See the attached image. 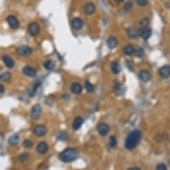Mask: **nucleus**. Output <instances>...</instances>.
<instances>
[{
	"label": "nucleus",
	"instance_id": "obj_32",
	"mask_svg": "<svg viewBox=\"0 0 170 170\" xmlns=\"http://www.w3.org/2000/svg\"><path fill=\"white\" fill-rule=\"evenodd\" d=\"M156 170H168V168H167V166H166L165 164L160 163V164H159V165L157 166Z\"/></svg>",
	"mask_w": 170,
	"mask_h": 170
},
{
	"label": "nucleus",
	"instance_id": "obj_8",
	"mask_svg": "<svg viewBox=\"0 0 170 170\" xmlns=\"http://www.w3.org/2000/svg\"><path fill=\"white\" fill-rule=\"evenodd\" d=\"M28 31L30 32V34L31 36H37L38 35L39 31H40V26L37 23V22H31L29 27H28Z\"/></svg>",
	"mask_w": 170,
	"mask_h": 170
},
{
	"label": "nucleus",
	"instance_id": "obj_3",
	"mask_svg": "<svg viewBox=\"0 0 170 170\" xmlns=\"http://www.w3.org/2000/svg\"><path fill=\"white\" fill-rule=\"evenodd\" d=\"M16 53L20 56H30L32 54V48L28 45H21L16 48Z\"/></svg>",
	"mask_w": 170,
	"mask_h": 170
},
{
	"label": "nucleus",
	"instance_id": "obj_1",
	"mask_svg": "<svg viewBox=\"0 0 170 170\" xmlns=\"http://www.w3.org/2000/svg\"><path fill=\"white\" fill-rule=\"evenodd\" d=\"M142 139V132L140 130H133L128 134V136L126 138L125 142V147L127 150H134L139 144L140 141Z\"/></svg>",
	"mask_w": 170,
	"mask_h": 170
},
{
	"label": "nucleus",
	"instance_id": "obj_21",
	"mask_svg": "<svg viewBox=\"0 0 170 170\" xmlns=\"http://www.w3.org/2000/svg\"><path fill=\"white\" fill-rule=\"evenodd\" d=\"M128 36L130 37V38H136L138 36V30H136L135 28H129L128 30Z\"/></svg>",
	"mask_w": 170,
	"mask_h": 170
},
{
	"label": "nucleus",
	"instance_id": "obj_29",
	"mask_svg": "<svg viewBox=\"0 0 170 170\" xmlns=\"http://www.w3.org/2000/svg\"><path fill=\"white\" fill-rule=\"evenodd\" d=\"M149 22H150V20H149L148 18H142V19L140 21V26H141V28L148 27V25H149Z\"/></svg>",
	"mask_w": 170,
	"mask_h": 170
},
{
	"label": "nucleus",
	"instance_id": "obj_36",
	"mask_svg": "<svg viewBox=\"0 0 170 170\" xmlns=\"http://www.w3.org/2000/svg\"><path fill=\"white\" fill-rule=\"evenodd\" d=\"M128 170H141V169H138V168H130V169H128Z\"/></svg>",
	"mask_w": 170,
	"mask_h": 170
},
{
	"label": "nucleus",
	"instance_id": "obj_38",
	"mask_svg": "<svg viewBox=\"0 0 170 170\" xmlns=\"http://www.w3.org/2000/svg\"><path fill=\"white\" fill-rule=\"evenodd\" d=\"M115 2H117V3H121V2H123L124 0H114Z\"/></svg>",
	"mask_w": 170,
	"mask_h": 170
},
{
	"label": "nucleus",
	"instance_id": "obj_28",
	"mask_svg": "<svg viewBox=\"0 0 170 170\" xmlns=\"http://www.w3.org/2000/svg\"><path fill=\"white\" fill-rule=\"evenodd\" d=\"M135 54H136L138 58H142V57L143 56V54H144L143 48H142V47H138L137 49H136V51H135Z\"/></svg>",
	"mask_w": 170,
	"mask_h": 170
},
{
	"label": "nucleus",
	"instance_id": "obj_35",
	"mask_svg": "<svg viewBox=\"0 0 170 170\" xmlns=\"http://www.w3.org/2000/svg\"><path fill=\"white\" fill-rule=\"evenodd\" d=\"M115 92L117 94H120V86L119 85H118V86H115Z\"/></svg>",
	"mask_w": 170,
	"mask_h": 170
},
{
	"label": "nucleus",
	"instance_id": "obj_22",
	"mask_svg": "<svg viewBox=\"0 0 170 170\" xmlns=\"http://www.w3.org/2000/svg\"><path fill=\"white\" fill-rule=\"evenodd\" d=\"M8 142L10 145H16L19 142V136L17 135H13L8 139Z\"/></svg>",
	"mask_w": 170,
	"mask_h": 170
},
{
	"label": "nucleus",
	"instance_id": "obj_26",
	"mask_svg": "<svg viewBox=\"0 0 170 170\" xmlns=\"http://www.w3.org/2000/svg\"><path fill=\"white\" fill-rule=\"evenodd\" d=\"M44 66H45V68L47 70H53L54 69V63L52 61L45 62V64H44Z\"/></svg>",
	"mask_w": 170,
	"mask_h": 170
},
{
	"label": "nucleus",
	"instance_id": "obj_16",
	"mask_svg": "<svg viewBox=\"0 0 170 170\" xmlns=\"http://www.w3.org/2000/svg\"><path fill=\"white\" fill-rule=\"evenodd\" d=\"M37 151L40 154H45L48 151V145H47V143L45 142H39L38 145H37Z\"/></svg>",
	"mask_w": 170,
	"mask_h": 170
},
{
	"label": "nucleus",
	"instance_id": "obj_25",
	"mask_svg": "<svg viewBox=\"0 0 170 170\" xmlns=\"http://www.w3.org/2000/svg\"><path fill=\"white\" fill-rule=\"evenodd\" d=\"M85 87H86V91H87V92H89V93L93 92V91H94V89H95L94 85H93L92 83H90L89 81H86V82L85 83Z\"/></svg>",
	"mask_w": 170,
	"mask_h": 170
},
{
	"label": "nucleus",
	"instance_id": "obj_14",
	"mask_svg": "<svg viewBox=\"0 0 170 170\" xmlns=\"http://www.w3.org/2000/svg\"><path fill=\"white\" fill-rule=\"evenodd\" d=\"M22 72L24 75L28 76V77H31V78H34L37 75V70L32 67H30V66H26L24 67L22 69Z\"/></svg>",
	"mask_w": 170,
	"mask_h": 170
},
{
	"label": "nucleus",
	"instance_id": "obj_15",
	"mask_svg": "<svg viewBox=\"0 0 170 170\" xmlns=\"http://www.w3.org/2000/svg\"><path fill=\"white\" fill-rule=\"evenodd\" d=\"M83 123H84L83 118H81V117H76L75 119H74V121H73V124H72L73 129L74 130H78L81 128V126L83 125Z\"/></svg>",
	"mask_w": 170,
	"mask_h": 170
},
{
	"label": "nucleus",
	"instance_id": "obj_5",
	"mask_svg": "<svg viewBox=\"0 0 170 170\" xmlns=\"http://www.w3.org/2000/svg\"><path fill=\"white\" fill-rule=\"evenodd\" d=\"M41 112H42V107L39 103H37L35 104L34 106L32 107V110H31V119H37L40 115H41Z\"/></svg>",
	"mask_w": 170,
	"mask_h": 170
},
{
	"label": "nucleus",
	"instance_id": "obj_11",
	"mask_svg": "<svg viewBox=\"0 0 170 170\" xmlns=\"http://www.w3.org/2000/svg\"><path fill=\"white\" fill-rule=\"evenodd\" d=\"M97 130H98V133L101 135L102 136H107L109 134V131H110V128L109 126L106 124V123H100L97 127Z\"/></svg>",
	"mask_w": 170,
	"mask_h": 170
},
{
	"label": "nucleus",
	"instance_id": "obj_6",
	"mask_svg": "<svg viewBox=\"0 0 170 170\" xmlns=\"http://www.w3.org/2000/svg\"><path fill=\"white\" fill-rule=\"evenodd\" d=\"M138 36L141 37L142 38L147 40L151 37V30L148 27H145V28H141L138 30Z\"/></svg>",
	"mask_w": 170,
	"mask_h": 170
},
{
	"label": "nucleus",
	"instance_id": "obj_2",
	"mask_svg": "<svg viewBox=\"0 0 170 170\" xmlns=\"http://www.w3.org/2000/svg\"><path fill=\"white\" fill-rule=\"evenodd\" d=\"M78 157H79V152L77 149H74V148H68L63 151L59 154V159L63 162H66V163L76 160L77 159H78Z\"/></svg>",
	"mask_w": 170,
	"mask_h": 170
},
{
	"label": "nucleus",
	"instance_id": "obj_27",
	"mask_svg": "<svg viewBox=\"0 0 170 170\" xmlns=\"http://www.w3.org/2000/svg\"><path fill=\"white\" fill-rule=\"evenodd\" d=\"M117 143H118L117 138H116L115 136H110V141H109V144H110V146L111 148H114V147H116Z\"/></svg>",
	"mask_w": 170,
	"mask_h": 170
},
{
	"label": "nucleus",
	"instance_id": "obj_30",
	"mask_svg": "<svg viewBox=\"0 0 170 170\" xmlns=\"http://www.w3.org/2000/svg\"><path fill=\"white\" fill-rule=\"evenodd\" d=\"M136 4L139 5V6H145L148 4V0H136Z\"/></svg>",
	"mask_w": 170,
	"mask_h": 170
},
{
	"label": "nucleus",
	"instance_id": "obj_24",
	"mask_svg": "<svg viewBox=\"0 0 170 170\" xmlns=\"http://www.w3.org/2000/svg\"><path fill=\"white\" fill-rule=\"evenodd\" d=\"M11 78H12L11 73H9V72H4V73L1 74L0 80H1V81H8V80H10Z\"/></svg>",
	"mask_w": 170,
	"mask_h": 170
},
{
	"label": "nucleus",
	"instance_id": "obj_9",
	"mask_svg": "<svg viewBox=\"0 0 170 170\" xmlns=\"http://www.w3.org/2000/svg\"><path fill=\"white\" fill-rule=\"evenodd\" d=\"M71 26L75 31H79L84 26V22L80 18H74L71 21Z\"/></svg>",
	"mask_w": 170,
	"mask_h": 170
},
{
	"label": "nucleus",
	"instance_id": "obj_23",
	"mask_svg": "<svg viewBox=\"0 0 170 170\" xmlns=\"http://www.w3.org/2000/svg\"><path fill=\"white\" fill-rule=\"evenodd\" d=\"M111 70L114 74H118L120 71V65L118 62H113L111 63Z\"/></svg>",
	"mask_w": 170,
	"mask_h": 170
},
{
	"label": "nucleus",
	"instance_id": "obj_31",
	"mask_svg": "<svg viewBox=\"0 0 170 170\" xmlns=\"http://www.w3.org/2000/svg\"><path fill=\"white\" fill-rule=\"evenodd\" d=\"M23 146L25 148H31L32 146V142L30 141V140H25L24 142H23Z\"/></svg>",
	"mask_w": 170,
	"mask_h": 170
},
{
	"label": "nucleus",
	"instance_id": "obj_10",
	"mask_svg": "<svg viewBox=\"0 0 170 170\" xmlns=\"http://www.w3.org/2000/svg\"><path fill=\"white\" fill-rule=\"evenodd\" d=\"M46 132H47L46 128L43 125H37L34 128V134L38 137L44 136L46 134Z\"/></svg>",
	"mask_w": 170,
	"mask_h": 170
},
{
	"label": "nucleus",
	"instance_id": "obj_20",
	"mask_svg": "<svg viewBox=\"0 0 170 170\" xmlns=\"http://www.w3.org/2000/svg\"><path fill=\"white\" fill-rule=\"evenodd\" d=\"M118 45V41L115 37H110L108 39H107V45L110 49H113L117 46Z\"/></svg>",
	"mask_w": 170,
	"mask_h": 170
},
{
	"label": "nucleus",
	"instance_id": "obj_12",
	"mask_svg": "<svg viewBox=\"0 0 170 170\" xmlns=\"http://www.w3.org/2000/svg\"><path fill=\"white\" fill-rule=\"evenodd\" d=\"M139 78H140V79H141L142 81H143V82H148V81L151 80V75L150 74V72H149L148 70L142 69V70H141L140 73H139Z\"/></svg>",
	"mask_w": 170,
	"mask_h": 170
},
{
	"label": "nucleus",
	"instance_id": "obj_13",
	"mask_svg": "<svg viewBox=\"0 0 170 170\" xmlns=\"http://www.w3.org/2000/svg\"><path fill=\"white\" fill-rule=\"evenodd\" d=\"M159 73L162 78H168L170 76V66L165 65V66L161 67L159 70Z\"/></svg>",
	"mask_w": 170,
	"mask_h": 170
},
{
	"label": "nucleus",
	"instance_id": "obj_4",
	"mask_svg": "<svg viewBox=\"0 0 170 170\" xmlns=\"http://www.w3.org/2000/svg\"><path fill=\"white\" fill-rule=\"evenodd\" d=\"M6 22H7L8 25L10 26V28L13 29V30H16V29H18L19 26H20L19 20H18L15 16H13V15H9V16L6 18Z\"/></svg>",
	"mask_w": 170,
	"mask_h": 170
},
{
	"label": "nucleus",
	"instance_id": "obj_34",
	"mask_svg": "<svg viewBox=\"0 0 170 170\" xmlns=\"http://www.w3.org/2000/svg\"><path fill=\"white\" fill-rule=\"evenodd\" d=\"M29 159V154L28 153H23L20 156V160L21 161H25Z\"/></svg>",
	"mask_w": 170,
	"mask_h": 170
},
{
	"label": "nucleus",
	"instance_id": "obj_37",
	"mask_svg": "<svg viewBox=\"0 0 170 170\" xmlns=\"http://www.w3.org/2000/svg\"><path fill=\"white\" fill-rule=\"evenodd\" d=\"M4 92V88H3V86L0 85V93H3Z\"/></svg>",
	"mask_w": 170,
	"mask_h": 170
},
{
	"label": "nucleus",
	"instance_id": "obj_17",
	"mask_svg": "<svg viewBox=\"0 0 170 170\" xmlns=\"http://www.w3.org/2000/svg\"><path fill=\"white\" fill-rule=\"evenodd\" d=\"M3 62L4 63V65L9 69H12L14 66V61L12 59V57L8 56V55H4L3 56Z\"/></svg>",
	"mask_w": 170,
	"mask_h": 170
},
{
	"label": "nucleus",
	"instance_id": "obj_39",
	"mask_svg": "<svg viewBox=\"0 0 170 170\" xmlns=\"http://www.w3.org/2000/svg\"><path fill=\"white\" fill-rule=\"evenodd\" d=\"M0 78H1V74H0Z\"/></svg>",
	"mask_w": 170,
	"mask_h": 170
},
{
	"label": "nucleus",
	"instance_id": "obj_33",
	"mask_svg": "<svg viewBox=\"0 0 170 170\" xmlns=\"http://www.w3.org/2000/svg\"><path fill=\"white\" fill-rule=\"evenodd\" d=\"M132 5H133V4H132V2H131V1L128 2V3L125 4V6H124V10H125V11H129V10L131 9Z\"/></svg>",
	"mask_w": 170,
	"mask_h": 170
},
{
	"label": "nucleus",
	"instance_id": "obj_19",
	"mask_svg": "<svg viewBox=\"0 0 170 170\" xmlns=\"http://www.w3.org/2000/svg\"><path fill=\"white\" fill-rule=\"evenodd\" d=\"M70 90L73 94L78 95L82 92V86L79 83H73L70 86Z\"/></svg>",
	"mask_w": 170,
	"mask_h": 170
},
{
	"label": "nucleus",
	"instance_id": "obj_18",
	"mask_svg": "<svg viewBox=\"0 0 170 170\" xmlns=\"http://www.w3.org/2000/svg\"><path fill=\"white\" fill-rule=\"evenodd\" d=\"M135 51H136V49H135V47L132 45H126L123 47V53L126 55H128V56H130V55L134 54Z\"/></svg>",
	"mask_w": 170,
	"mask_h": 170
},
{
	"label": "nucleus",
	"instance_id": "obj_7",
	"mask_svg": "<svg viewBox=\"0 0 170 170\" xmlns=\"http://www.w3.org/2000/svg\"><path fill=\"white\" fill-rule=\"evenodd\" d=\"M96 10V6L93 2H88L84 6V12L87 15H92Z\"/></svg>",
	"mask_w": 170,
	"mask_h": 170
}]
</instances>
